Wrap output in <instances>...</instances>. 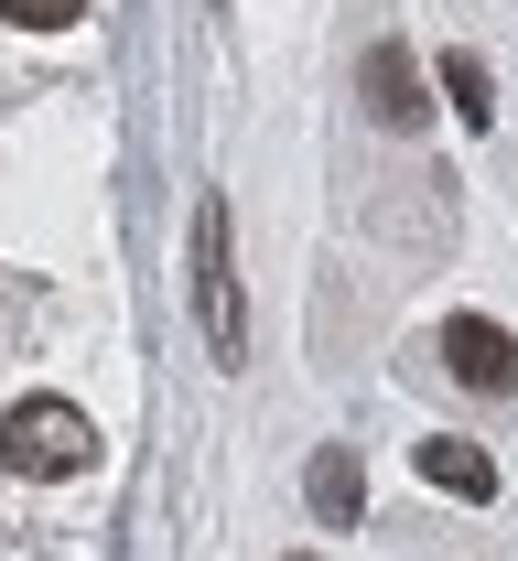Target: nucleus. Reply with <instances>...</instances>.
<instances>
[{
	"mask_svg": "<svg viewBox=\"0 0 518 561\" xmlns=\"http://www.w3.org/2000/svg\"><path fill=\"white\" fill-rule=\"evenodd\" d=\"M0 465L11 476H76V465H97V421L76 400H22V411H0Z\"/></svg>",
	"mask_w": 518,
	"mask_h": 561,
	"instance_id": "obj_1",
	"label": "nucleus"
},
{
	"mask_svg": "<svg viewBox=\"0 0 518 561\" xmlns=\"http://www.w3.org/2000/svg\"><path fill=\"white\" fill-rule=\"evenodd\" d=\"M195 313L217 367H249V324H238V260H227V195H195Z\"/></svg>",
	"mask_w": 518,
	"mask_h": 561,
	"instance_id": "obj_2",
	"label": "nucleus"
},
{
	"mask_svg": "<svg viewBox=\"0 0 518 561\" xmlns=\"http://www.w3.org/2000/svg\"><path fill=\"white\" fill-rule=\"evenodd\" d=\"M444 367L475 389V400H497V389H518V346L486 324V313H453L444 324Z\"/></svg>",
	"mask_w": 518,
	"mask_h": 561,
	"instance_id": "obj_3",
	"label": "nucleus"
},
{
	"mask_svg": "<svg viewBox=\"0 0 518 561\" xmlns=\"http://www.w3.org/2000/svg\"><path fill=\"white\" fill-rule=\"evenodd\" d=\"M411 465H422L444 496H497V465H486L464 432H433V443H411Z\"/></svg>",
	"mask_w": 518,
	"mask_h": 561,
	"instance_id": "obj_4",
	"label": "nucleus"
},
{
	"mask_svg": "<svg viewBox=\"0 0 518 561\" xmlns=\"http://www.w3.org/2000/svg\"><path fill=\"white\" fill-rule=\"evenodd\" d=\"M302 496H313V518H324V529H346V518L368 507V476H357V454H346V443H324V454H313V476H302Z\"/></svg>",
	"mask_w": 518,
	"mask_h": 561,
	"instance_id": "obj_5",
	"label": "nucleus"
},
{
	"mask_svg": "<svg viewBox=\"0 0 518 561\" xmlns=\"http://www.w3.org/2000/svg\"><path fill=\"white\" fill-rule=\"evenodd\" d=\"M368 108L389 119V130H411V119H422V76H411L400 44H378V55H368Z\"/></svg>",
	"mask_w": 518,
	"mask_h": 561,
	"instance_id": "obj_6",
	"label": "nucleus"
},
{
	"mask_svg": "<svg viewBox=\"0 0 518 561\" xmlns=\"http://www.w3.org/2000/svg\"><path fill=\"white\" fill-rule=\"evenodd\" d=\"M444 87H453V119H464V130H486V119H497V87H486L475 55H444Z\"/></svg>",
	"mask_w": 518,
	"mask_h": 561,
	"instance_id": "obj_7",
	"label": "nucleus"
},
{
	"mask_svg": "<svg viewBox=\"0 0 518 561\" xmlns=\"http://www.w3.org/2000/svg\"><path fill=\"white\" fill-rule=\"evenodd\" d=\"M87 0H0V22H22V33H66Z\"/></svg>",
	"mask_w": 518,
	"mask_h": 561,
	"instance_id": "obj_8",
	"label": "nucleus"
}]
</instances>
